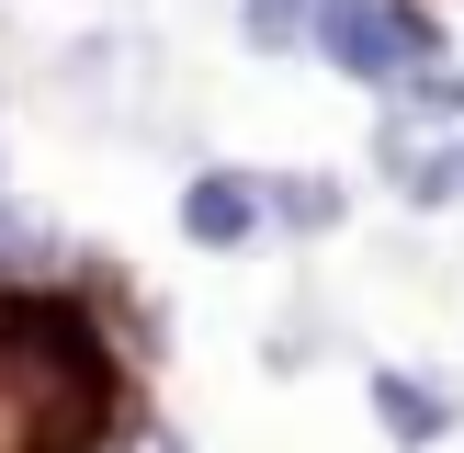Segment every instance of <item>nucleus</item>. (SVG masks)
Wrapping results in <instances>:
<instances>
[{
    "label": "nucleus",
    "instance_id": "1",
    "mask_svg": "<svg viewBox=\"0 0 464 453\" xmlns=\"http://www.w3.org/2000/svg\"><path fill=\"white\" fill-rule=\"evenodd\" d=\"M136 430V362L91 317V294L0 272V453H125Z\"/></svg>",
    "mask_w": 464,
    "mask_h": 453
},
{
    "label": "nucleus",
    "instance_id": "2",
    "mask_svg": "<svg viewBox=\"0 0 464 453\" xmlns=\"http://www.w3.org/2000/svg\"><path fill=\"white\" fill-rule=\"evenodd\" d=\"M374 170L408 204H453L464 193V80H420L374 113Z\"/></svg>",
    "mask_w": 464,
    "mask_h": 453
},
{
    "label": "nucleus",
    "instance_id": "3",
    "mask_svg": "<svg viewBox=\"0 0 464 453\" xmlns=\"http://www.w3.org/2000/svg\"><path fill=\"white\" fill-rule=\"evenodd\" d=\"M317 57H340L352 80L420 91L430 57H442V23H430L420 0H317Z\"/></svg>",
    "mask_w": 464,
    "mask_h": 453
},
{
    "label": "nucleus",
    "instance_id": "4",
    "mask_svg": "<svg viewBox=\"0 0 464 453\" xmlns=\"http://www.w3.org/2000/svg\"><path fill=\"white\" fill-rule=\"evenodd\" d=\"M261 216H272V204H261V170H204L193 193H181V238H204V249H238Z\"/></svg>",
    "mask_w": 464,
    "mask_h": 453
},
{
    "label": "nucleus",
    "instance_id": "5",
    "mask_svg": "<svg viewBox=\"0 0 464 453\" xmlns=\"http://www.w3.org/2000/svg\"><path fill=\"white\" fill-rule=\"evenodd\" d=\"M374 419L397 430V442H442V419H453V408L430 397L420 374H374Z\"/></svg>",
    "mask_w": 464,
    "mask_h": 453
},
{
    "label": "nucleus",
    "instance_id": "6",
    "mask_svg": "<svg viewBox=\"0 0 464 453\" xmlns=\"http://www.w3.org/2000/svg\"><path fill=\"white\" fill-rule=\"evenodd\" d=\"M261 204H272V216H284V226H340V181L329 170H261Z\"/></svg>",
    "mask_w": 464,
    "mask_h": 453
},
{
    "label": "nucleus",
    "instance_id": "7",
    "mask_svg": "<svg viewBox=\"0 0 464 453\" xmlns=\"http://www.w3.org/2000/svg\"><path fill=\"white\" fill-rule=\"evenodd\" d=\"M125 453H170V442H159V430H148V442H125Z\"/></svg>",
    "mask_w": 464,
    "mask_h": 453
},
{
    "label": "nucleus",
    "instance_id": "8",
    "mask_svg": "<svg viewBox=\"0 0 464 453\" xmlns=\"http://www.w3.org/2000/svg\"><path fill=\"white\" fill-rule=\"evenodd\" d=\"M0 249H12V216H0Z\"/></svg>",
    "mask_w": 464,
    "mask_h": 453
}]
</instances>
